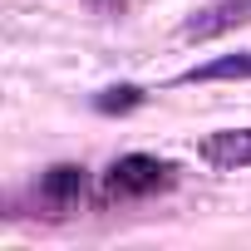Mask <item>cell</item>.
Segmentation results:
<instances>
[{
	"label": "cell",
	"mask_w": 251,
	"mask_h": 251,
	"mask_svg": "<svg viewBox=\"0 0 251 251\" xmlns=\"http://www.w3.org/2000/svg\"><path fill=\"white\" fill-rule=\"evenodd\" d=\"M168 177H173V168L163 163V158H148V153H123L113 168H108V192L113 197H148V192H158V187H168Z\"/></svg>",
	"instance_id": "obj_1"
},
{
	"label": "cell",
	"mask_w": 251,
	"mask_h": 251,
	"mask_svg": "<svg viewBox=\"0 0 251 251\" xmlns=\"http://www.w3.org/2000/svg\"><path fill=\"white\" fill-rule=\"evenodd\" d=\"M246 20H251V0H217V5L197 10L192 20H182V40H217Z\"/></svg>",
	"instance_id": "obj_2"
},
{
	"label": "cell",
	"mask_w": 251,
	"mask_h": 251,
	"mask_svg": "<svg viewBox=\"0 0 251 251\" xmlns=\"http://www.w3.org/2000/svg\"><path fill=\"white\" fill-rule=\"evenodd\" d=\"M197 153H202V163H212L222 173H241V168H251V128H217L202 138Z\"/></svg>",
	"instance_id": "obj_3"
},
{
	"label": "cell",
	"mask_w": 251,
	"mask_h": 251,
	"mask_svg": "<svg viewBox=\"0 0 251 251\" xmlns=\"http://www.w3.org/2000/svg\"><path fill=\"white\" fill-rule=\"evenodd\" d=\"M84 187H89V177H84L79 163H54V168L40 177V197L54 202V207H74V202L84 197Z\"/></svg>",
	"instance_id": "obj_4"
},
{
	"label": "cell",
	"mask_w": 251,
	"mask_h": 251,
	"mask_svg": "<svg viewBox=\"0 0 251 251\" xmlns=\"http://www.w3.org/2000/svg\"><path fill=\"white\" fill-rule=\"evenodd\" d=\"M217 79H251V50H236V54H217L197 69H187L177 84H217Z\"/></svg>",
	"instance_id": "obj_5"
},
{
	"label": "cell",
	"mask_w": 251,
	"mask_h": 251,
	"mask_svg": "<svg viewBox=\"0 0 251 251\" xmlns=\"http://www.w3.org/2000/svg\"><path fill=\"white\" fill-rule=\"evenodd\" d=\"M138 99H143L138 89H108V94L99 99V108H133Z\"/></svg>",
	"instance_id": "obj_6"
}]
</instances>
